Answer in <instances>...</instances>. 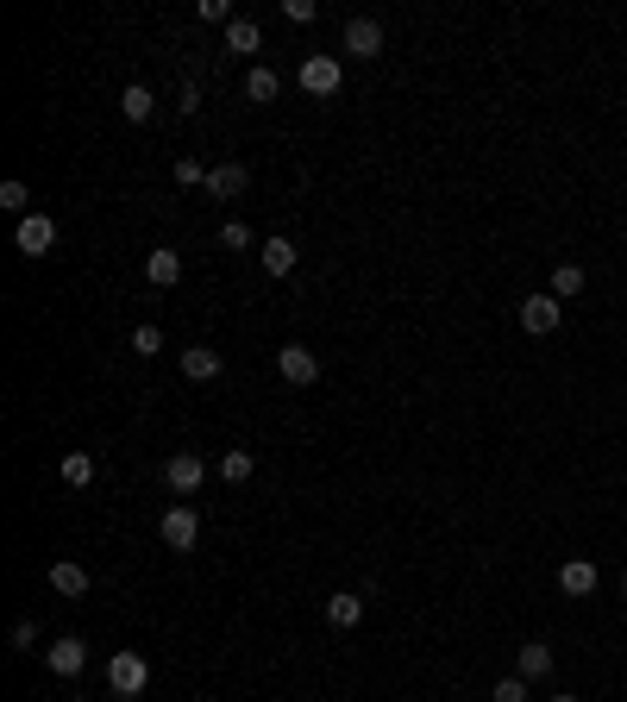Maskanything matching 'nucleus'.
<instances>
[{"label":"nucleus","mask_w":627,"mask_h":702,"mask_svg":"<svg viewBox=\"0 0 627 702\" xmlns=\"http://www.w3.org/2000/svg\"><path fill=\"white\" fill-rule=\"evenodd\" d=\"M559 314H565V308H559V295H527V301H521V326H527L533 339L559 333Z\"/></svg>","instance_id":"obj_5"},{"label":"nucleus","mask_w":627,"mask_h":702,"mask_svg":"<svg viewBox=\"0 0 627 702\" xmlns=\"http://www.w3.org/2000/svg\"><path fill=\"white\" fill-rule=\"evenodd\" d=\"M13 245L26 251V257H44V251L57 245V220L51 214H26V220H19V232H13Z\"/></svg>","instance_id":"obj_6"},{"label":"nucleus","mask_w":627,"mask_h":702,"mask_svg":"<svg viewBox=\"0 0 627 702\" xmlns=\"http://www.w3.org/2000/svg\"><path fill=\"white\" fill-rule=\"evenodd\" d=\"M63 483L88 489V483H95V458H88V452H63Z\"/></svg>","instance_id":"obj_22"},{"label":"nucleus","mask_w":627,"mask_h":702,"mask_svg":"<svg viewBox=\"0 0 627 702\" xmlns=\"http://www.w3.org/2000/svg\"><path fill=\"white\" fill-rule=\"evenodd\" d=\"M276 95H283V76H276V69H251L245 76V101L251 107H270Z\"/></svg>","instance_id":"obj_14"},{"label":"nucleus","mask_w":627,"mask_h":702,"mask_svg":"<svg viewBox=\"0 0 627 702\" xmlns=\"http://www.w3.org/2000/svg\"><path fill=\"white\" fill-rule=\"evenodd\" d=\"M176 107H182V120H195V113H201V88L189 82V88H182V101H176Z\"/></svg>","instance_id":"obj_31"},{"label":"nucleus","mask_w":627,"mask_h":702,"mask_svg":"<svg viewBox=\"0 0 627 702\" xmlns=\"http://www.w3.org/2000/svg\"><path fill=\"white\" fill-rule=\"evenodd\" d=\"M621 596H627V571H621Z\"/></svg>","instance_id":"obj_32"},{"label":"nucleus","mask_w":627,"mask_h":702,"mask_svg":"<svg viewBox=\"0 0 627 702\" xmlns=\"http://www.w3.org/2000/svg\"><path fill=\"white\" fill-rule=\"evenodd\" d=\"M164 483L176 489V496H195V489L207 483V464H201L195 452H176V458L164 464Z\"/></svg>","instance_id":"obj_7"},{"label":"nucleus","mask_w":627,"mask_h":702,"mask_svg":"<svg viewBox=\"0 0 627 702\" xmlns=\"http://www.w3.org/2000/svg\"><path fill=\"white\" fill-rule=\"evenodd\" d=\"M76 702H88V696H76Z\"/></svg>","instance_id":"obj_34"},{"label":"nucleus","mask_w":627,"mask_h":702,"mask_svg":"<svg viewBox=\"0 0 627 702\" xmlns=\"http://www.w3.org/2000/svg\"><path fill=\"white\" fill-rule=\"evenodd\" d=\"M145 684H151V665L145 659H138V652H113V659H107V690L113 696H145Z\"/></svg>","instance_id":"obj_1"},{"label":"nucleus","mask_w":627,"mask_h":702,"mask_svg":"<svg viewBox=\"0 0 627 702\" xmlns=\"http://www.w3.org/2000/svg\"><path fill=\"white\" fill-rule=\"evenodd\" d=\"M51 590H57V596H88V571L63 558V565H51Z\"/></svg>","instance_id":"obj_18"},{"label":"nucleus","mask_w":627,"mask_h":702,"mask_svg":"<svg viewBox=\"0 0 627 702\" xmlns=\"http://www.w3.org/2000/svg\"><path fill=\"white\" fill-rule=\"evenodd\" d=\"M276 377L295 383V389H308V383H320V358L308 345H283V351H276Z\"/></svg>","instance_id":"obj_3"},{"label":"nucleus","mask_w":627,"mask_h":702,"mask_svg":"<svg viewBox=\"0 0 627 702\" xmlns=\"http://www.w3.org/2000/svg\"><path fill=\"white\" fill-rule=\"evenodd\" d=\"M245 182H251V176H245V163H220V170L207 176V189H214L220 201H232V195H245Z\"/></svg>","instance_id":"obj_16"},{"label":"nucleus","mask_w":627,"mask_h":702,"mask_svg":"<svg viewBox=\"0 0 627 702\" xmlns=\"http://www.w3.org/2000/svg\"><path fill=\"white\" fill-rule=\"evenodd\" d=\"M207 176H214V170H201L195 157H176V182H182V189H201Z\"/></svg>","instance_id":"obj_27"},{"label":"nucleus","mask_w":627,"mask_h":702,"mask_svg":"<svg viewBox=\"0 0 627 702\" xmlns=\"http://www.w3.org/2000/svg\"><path fill=\"white\" fill-rule=\"evenodd\" d=\"M345 57H358V63H370V57H383V26H377V19H352V26H345Z\"/></svg>","instance_id":"obj_4"},{"label":"nucleus","mask_w":627,"mask_h":702,"mask_svg":"<svg viewBox=\"0 0 627 702\" xmlns=\"http://www.w3.org/2000/svg\"><path fill=\"white\" fill-rule=\"evenodd\" d=\"M584 283H590V276H584V264H559V270H552V295H559V301L584 295Z\"/></svg>","instance_id":"obj_21"},{"label":"nucleus","mask_w":627,"mask_h":702,"mask_svg":"<svg viewBox=\"0 0 627 702\" xmlns=\"http://www.w3.org/2000/svg\"><path fill=\"white\" fill-rule=\"evenodd\" d=\"M327 621L339 627V634H345V627H358V621H364V596H352V590L327 596Z\"/></svg>","instance_id":"obj_15"},{"label":"nucleus","mask_w":627,"mask_h":702,"mask_svg":"<svg viewBox=\"0 0 627 702\" xmlns=\"http://www.w3.org/2000/svg\"><path fill=\"white\" fill-rule=\"evenodd\" d=\"M151 107H157V101H151V88H145V82H132L126 95H120V113H126L132 126H145V120H151Z\"/></svg>","instance_id":"obj_20"},{"label":"nucleus","mask_w":627,"mask_h":702,"mask_svg":"<svg viewBox=\"0 0 627 702\" xmlns=\"http://www.w3.org/2000/svg\"><path fill=\"white\" fill-rule=\"evenodd\" d=\"M132 351H138V358H157V351H164V326H132Z\"/></svg>","instance_id":"obj_24"},{"label":"nucleus","mask_w":627,"mask_h":702,"mask_svg":"<svg viewBox=\"0 0 627 702\" xmlns=\"http://www.w3.org/2000/svg\"><path fill=\"white\" fill-rule=\"evenodd\" d=\"M559 590L565 596H596V565H590V558H565V565H559Z\"/></svg>","instance_id":"obj_13"},{"label":"nucleus","mask_w":627,"mask_h":702,"mask_svg":"<svg viewBox=\"0 0 627 702\" xmlns=\"http://www.w3.org/2000/svg\"><path fill=\"white\" fill-rule=\"evenodd\" d=\"M220 370H226V358L214 345H189V351H182V377H189V383H214Z\"/></svg>","instance_id":"obj_9"},{"label":"nucleus","mask_w":627,"mask_h":702,"mask_svg":"<svg viewBox=\"0 0 627 702\" xmlns=\"http://www.w3.org/2000/svg\"><path fill=\"white\" fill-rule=\"evenodd\" d=\"M490 702H527V677H502L490 690Z\"/></svg>","instance_id":"obj_28"},{"label":"nucleus","mask_w":627,"mask_h":702,"mask_svg":"<svg viewBox=\"0 0 627 702\" xmlns=\"http://www.w3.org/2000/svg\"><path fill=\"white\" fill-rule=\"evenodd\" d=\"M515 677H527V684L552 677V646H546V640H527V646L515 652Z\"/></svg>","instance_id":"obj_11"},{"label":"nucleus","mask_w":627,"mask_h":702,"mask_svg":"<svg viewBox=\"0 0 627 702\" xmlns=\"http://www.w3.org/2000/svg\"><path fill=\"white\" fill-rule=\"evenodd\" d=\"M201 19H214V26H232V7H226V0H201Z\"/></svg>","instance_id":"obj_30"},{"label":"nucleus","mask_w":627,"mask_h":702,"mask_svg":"<svg viewBox=\"0 0 627 702\" xmlns=\"http://www.w3.org/2000/svg\"><path fill=\"white\" fill-rule=\"evenodd\" d=\"M44 665H51L57 677H76V671L88 665V646H82L76 634H63V640H51V652H44Z\"/></svg>","instance_id":"obj_10"},{"label":"nucleus","mask_w":627,"mask_h":702,"mask_svg":"<svg viewBox=\"0 0 627 702\" xmlns=\"http://www.w3.org/2000/svg\"><path fill=\"white\" fill-rule=\"evenodd\" d=\"M264 44V32H258V19H232L226 26V51H239V57H251Z\"/></svg>","instance_id":"obj_17"},{"label":"nucleus","mask_w":627,"mask_h":702,"mask_svg":"<svg viewBox=\"0 0 627 702\" xmlns=\"http://www.w3.org/2000/svg\"><path fill=\"white\" fill-rule=\"evenodd\" d=\"M220 245H226V251H251V226H245V220H226V226H220Z\"/></svg>","instance_id":"obj_26"},{"label":"nucleus","mask_w":627,"mask_h":702,"mask_svg":"<svg viewBox=\"0 0 627 702\" xmlns=\"http://www.w3.org/2000/svg\"><path fill=\"white\" fill-rule=\"evenodd\" d=\"M0 207H7V214H19V220H26V207H32V189H26V182H0Z\"/></svg>","instance_id":"obj_23"},{"label":"nucleus","mask_w":627,"mask_h":702,"mask_svg":"<svg viewBox=\"0 0 627 702\" xmlns=\"http://www.w3.org/2000/svg\"><path fill=\"white\" fill-rule=\"evenodd\" d=\"M157 533H164V546H170V552H195V540H201V514H195L189 502H176V508H164Z\"/></svg>","instance_id":"obj_2"},{"label":"nucleus","mask_w":627,"mask_h":702,"mask_svg":"<svg viewBox=\"0 0 627 702\" xmlns=\"http://www.w3.org/2000/svg\"><path fill=\"white\" fill-rule=\"evenodd\" d=\"M283 13L295 19V26H308V19H320V7H314V0H283Z\"/></svg>","instance_id":"obj_29"},{"label":"nucleus","mask_w":627,"mask_h":702,"mask_svg":"<svg viewBox=\"0 0 627 702\" xmlns=\"http://www.w3.org/2000/svg\"><path fill=\"white\" fill-rule=\"evenodd\" d=\"M145 276H151V283H157V289H170V283H182V251H176V245H157V251L145 257Z\"/></svg>","instance_id":"obj_12"},{"label":"nucleus","mask_w":627,"mask_h":702,"mask_svg":"<svg viewBox=\"0 0 627 702\" xmlns=\"http://www.w3.org/2000/svg\"><path fill=\"white\" fill-rule=\"evenodd\" d=\"M552 702H577V696H552Z\"/></svg>","instance_id":"obj_33"},{"label":"nucleus","mask_w":627,"mask_h":702,"mask_svg":"<svg viewBox=\"0 0 627 702\" xmlns=\"http://www.w3.org/2000/svg\"><path fill=\"white\" fill-rule=\"evenodd\" d=\"M295 82L308 88V95H320V101H327V95H339V57H308Z\"/></svg>","instance_id":"obj_8"},{"label":"nucleus","mask_w":627,"mask_h":702,"mask_svg":"<svg viewBox=\"0 0 627 702\" xmlns=\"http://www.w3.org/2000/svg\"><path fill=\"white\" fill-rule=\"evenodd\" d=\"M258 251H264V270H270V276H289V270H295V257H301L289 239H264Z\"/></svg>","instance_id":"obj_19"},{"label":"nucleus","mask_w":627,"mask_h":702,"mask_svg":"<svg viewBox=\"0 0 627 702\" xmlns=\"http://www.w3.org/2000/svg\"><path fill=\"white\" fill-rule=\"evenodd\" d=\"M251 471H258V458H251V452H226V458H220V477H226V483H245Z\"/></svg>","instance_id":"obj_25"}]
</instances>
